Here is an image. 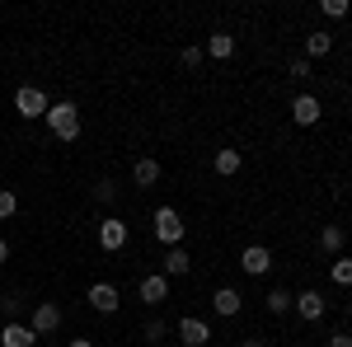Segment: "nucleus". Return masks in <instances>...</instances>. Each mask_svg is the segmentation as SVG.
Here are the masks:
<instances>
[{"label": "nucleus", "instance_id": "1", "mask_svg": "<svg viewBox=\"0 0 352 347\" xmlns=\"http://www.w3.org/2000/svg\"><path fill=\"white\" fill-rule=\"evenodd\" d=\"M47 127L61 141H76L80 136V113H76V104H52L47 108Z\"/></svg>", "mask_w": 352, "mask_h": 347}, {"label": "nucleus", "instance_id": "2", "mask_svg": "<svg viewBox=\"0 0 352 347\" xmlns=\"http://www.w3.org/2000/svg\"><path fill=\"white\" fill-rule=\"evenodd\" d=\"M47 94H43V89H38V85H24V89H19V94H14V113H19V117H47Z\"/></svg>", "mask_w": 352, "mask_h": 347}, {"label": "nucleus", "instance_id": "3", "mask_svg": "<svg viewBox=\"0 0 352 347\" xmlns=\"http://www.w3.org/2000/svg\"><path fill=\"white\" fill-rule=\"evenodd\" d=\"M184 230H188V225H184V216L174 212V207H160V212H155V235H160V240L169 244V249H179Z\"/></svg>", "mask_w": 352, "mask_h": 347}, {"label": "nucleus", "instance_id": "4", "mask_svg": "<svg viewBox=\"0 0 352 347\" xmlns=\"http://www.w3.org/2000/svg\"><path fill=\"white\" fill-rule=\"evenodd\" d=\"M240 267L249 272V277H263V272L272 267V254L263 249V244H249V249L240 254Z\"/></svg>", "mask_w": 352, "mask_h": 347}, {"label": "nucleus", "instance_id": "5", "mask_svg": "<svg viewBox=\"0 0 352 347\" xmlns=\"http://www.w3.org/2000/svg\"><path fill=\"white\" fill-rule=\"evenodd\" d=\"M38 343V333H33V328H28V324H5V328H0V347H33Z\"/></svg>", "mask_w": 352, "mask_h": 347}, {"label": "nucleus", "instance_id": "6", "mask_svg": "<svg viewBox=\"0 0 352 347\" xmlns=\"http://www.w3.org/2000/svg\"><path fill=\"white\" fill-rule=\"evenodd\" d=\"M99 244H104V249H109V254H118V249H122V244H127V225H122V221H118V216H109V221H104V225H99Z\"/></svg>", "mask_w": 352, "mask_h": 347}, {"label": "nucleus", "instance_id": "7", "mask_svg": "<svg viewBox=\"0 0 352 347\" xmlns=\"http://www.w3.org/2000/svg\"><path fill=\"white\" fill-rule=\"evenodd\" d=\"M292 305H296L300 310V320H324V295L320 291H300V295H292Z\"/></svg>", "mask_w": 352, "mask_h": 347}, {"label": "nucleus", "instance_id": "8", "mask_svg": "<svg viewBox=\"0 0 352 347\" xmlns=\"http://www.w3.org/2000/svg\"><path fill=\"white\" fill-rule=\"evenodd\" d=\"M56 324H61V310H56L52 300H38V310H33V324H28V328H33V333H52Z\"/></svg>", "mask_w": 352, "mask_h": 347}, {"label": "nucleus", "instance_id": "9", "mask_svg": "<svg viewBox=\"0 0 352 347\" xmlns=\"http://www.w3.org/2000/svg\"><path fill=\"white\" fill-rule=\"evenodd\" d=\"M292 117H296L300 127H315V122H320V99H315V94H296V104H292Z\"/></svg>", "mask_w": 352, "mask_h": 347}, {"label": "nucleus", "instance_id": "10", "mask_svg": "<svg viewBox=\"0 0 352 347\" xmlns=\"http://www.w3.org/2000/svg\"><path fill=\"white\" fill-rule=\"evenodd\" d=\"M164 295H169V277H164V272H151V277H141V300H146V305H160Z\"/></svg>", "mask_w": 352, "mask_h": 347}, {"label": "nucleus", "instance_id": "11", "mask_svg": "<svg viewBox=\"0 0 352 347\" xmlns=\"http://www.w3.org/2000/svg\"><path fill=\"white\" fill-rule=\"evenodd\" d=\"M89 305H94L99 315H113V310H118V287H109V282L89 287Z\"/></svg>", "mask_w": 352, "mask_h": 347}, {"label": "nucleus", "instance_id": "12", "mask_svg": "<svg viewBox=\"0 0 352 347\" xmlns=\"http://www.w3.org/2000/svg\"><path fill=\"white\" fill-rule=\"evenodd\" d=\"M179 338H184V347H207L212 333H207V324H202V320H184V324H179Z\"/></svg>", "mask_w": 352, "mask_h": 347}, {"label": "nucleus", "instance_id": "13", "mask_svg": "<svg viewBox=\"0 0 352 347\" xmlns=\"http://www.w3.org/2000/svg\"><path fill=\"white\" fill-rule=\"evenodd\" d=\"M212 305H217V315H226V320H230V315H240V291H235V287H221L217 295H212Z\"/></svg>", "mask_w": 352, "mask_h": 347}, {"label": "nucleus", "instance_id": "14", "mask_svg": "<svg viewBox=\"0 0 352 347\" xmlns=\"http://www.w3.org/2000/svg\"><path fill=\"white\" fill-rule=\"evenodd\" d=\"M132 179H136V183H141V188H155V183H160V164L151 160V155H146V160H136Z\"/></svg>", "mask_w": 352, "mask_h": 347}, {"label": "nucleus", "instance_id": "15", "mask_svg": "<svg viewBox=\"0 0 352 347\" xmlns=\"http://www.w3.org/2000/svg\"><path fill=\"white\" fill-rule=\"evenodd\" d=\"M235 52V38H230V33H226V28H221V33H212V38H207V56H217V61H226V56Z\"/></svg>", "mask_w": 352, "mask_h": 347}, {"label": "nucleus", "instance_id": "16", "mask_svg": "<svg viewBox=\"0 0 352 347\" xmlns=\"http://www.w3.org/2000/svg\"><path fill=\"white\" fill-rule=\"evenodd\" d=\"M188 254H184V249H169V258H164V277H184V272H188Z\"/></svg>", "mask_w": 352, "mask_h": 347}, {"label": "nucleus", "instance_id": "17", "mask_svg": "<svg viewBox=\"0 0 352 347\" xmlns=\"http://www.w3.org/2000/svg\"><path fill=\"white\" fill-rule=\"evenodd\" d=\"M212 164H217V174H240V150H217V160H212Z\"/></svg>", "mask_w": 352, "mask_h": 347}, {"label": "nucleus", "instance_id": "18", "mask_svg": "<svg viewBox=\"0 0 352 347\" xmlns=\"http://www.w3.org/2000/svg\"><path fill=\"white\" fill-rule=\"evenodd\" d=\"M343 240H348V235H343V225H324V230H320V244H324L329 254H338Z\"/></svg>", "mask_w": 352, "mask_h": 347}, {"label": "nucleus", "instance_id": "19", "mask_svg": "<svg viewBox=\"0 0 352 347\" xmlns=\"http://www.w3.org/2000/svg\"><path fill=\"white\" fill-rule=\"evenodd\" d=\"M329 47H333L329 33H310V38H305V52H310V56H329Z\"/></svg>", "mask_w": 352, "mask_h": 347}, {"label": "nucleus", "instance_id": "20", "mask_svg": "<svg viewBox=\"0 0 352 347\" xmlns=\"http://www.w3.org/2000/svg\"><path fill=\"white\" fill-rule=\"evenodd\" d=\"M329 277H333L338 287H352V258H338V263L329 267Z\"/></svg>", "mask_w": 352, "mask_h": 347}, {"label": "nucleus", "instance_id": "21", "mask_svg": "<svg viewBox=\"0 0 352 347\" xmlns=\"http://www.w3.org/2000/svg\"><path fill=\"white\" fill-rule=\"evenodd\" d=\"M14 212H19V197H14L10 188H0V221H5V216H14Z\"/></svg>", "mask_w": 352, "mask_h": 347}, {"label": "nucleus", "instance_id": "22", "mask_svg": "<svg viewBox=\"0 0 352 347\" xmlns=\"http://www.w3.org/2000/svg\"><path fill=\"white\" fill-rule=\"evenodd\" d=\"M268 310H272V315H287V310H292V295H287V291H272L268 295Z\"/></svg>", "mask_w": 352, "mask_h": 347}, {"label": "nucleus", "instance_id": "23", "mask_svg": "<svg viewBox=\"0 0 352 347\" xmlns=\"http://www.w3.org/2000/svg\"><path fill=\"white\" fill-rule=\"evenodd\" d=\"M320 10H324L329 19H343V14H348V0H324Z\"/></svg>", "mask_w": 352, "mask_h": 347}, {"label": "nucleus", "instance_id": "24", "mask_svg": "<svg viewBox=\"0 0 352 347\" xmlns=\"http://www.w3.org/2000/svg\"><path fill=\"white\" fill-rule=\"evenodd\" d=\"M118 197V188H113V179H104V183L94 188V202H113Z\"/></svg>", "mask_w": 352, "mask_h": 347}, {"label": "nucleus", "instance_id": "25", "mask_svg": "<svg viewBox=\"0 0 352 347\" xmlns=\"http://www.w3.org/2000/svg\"><path fill=\"white\" fill-rule=\"evenodd\" d=\"M146 338H151V343H160V338H164V324L151 320V324H146Z\"/></svg>", "mask_w": 352, "mask_h": 347}, {"label": "nucleus", "instance_id": "26", "mask_svg": "<svg viewBox=\"0 0 352 347\" xmlns=\"http://www.w3.org/2000/svg\"><path fill=\"white\" fill-rule=\"evenodd\" d=\"M197 61H202V47H184V66H188V71L197 66Z\"/></svg>", "mask_w": 352, "mask_h": 347}, {"label": "nucleus", "instance_id": "27", "mask_svg": "<svg viewBox=\"0 0 352 347\" xmlns=\"http://www.w3.org/2000/svg\"><path fill=\"white\" fill-rule=\"evenodd\" d=\"M329 347H352V333H333V338H329Z\"/></svg>", "mask_w": 352, "mask_h": 347}, {"label": "nucleus", "instance_id": "28", "mask_svg": "<svg viewBox=\"0 0 352 347\" xmlns=\"http://www.w3.org/2000/svg\"><path fill=\"white\" fill-rule=\"evenodd\" d=\"M5 258H10V244H5V240H0V263H5Z\"/></svg>", "mask_w": 352, "mask_h": 347}, {"label": "nucleus", "instance_id": "29", "mask_svg": "<svg viewBox=\"0 0 352 347\" xmlns=\"http://www.w3.org/2000/svg\"><path fill=\"white\" fill-rule=\"evenodd\" d=\"M71 347H94V343H89V338H76V343H71Z\"/></svg>", "mask_w": 352, "mask_h": 347}]
</instances>
